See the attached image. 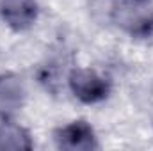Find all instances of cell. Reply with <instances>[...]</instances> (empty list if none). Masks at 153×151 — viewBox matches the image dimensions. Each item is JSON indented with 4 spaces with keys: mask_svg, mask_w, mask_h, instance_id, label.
Masks as SVG:
<instances>
[{
    "mask_svg": "<svg viewBox=\"0 0 153 151\" xmlns=\"http://www.w3.org/2000/svg\"><path fill=\"white\" fill-rule=\"evenodd\" d=\"M70 87L84 103H98L109 96V82L93 70H73L70 75Z\"/></svg>",
    "mask_w": 153,
    "mask_h": 151,
    "instance_id": "obj_1",
    "label": "cell"
},
{
    "mask_svg": "<svg viewBox=\"0 0 153 151\" xmlns=\"http://www.w3.org/2000/svg\"><path fill=\"white\" fill-rule=\"evenodd\" d=\"M55 142L61 150L70 151H89L98 148L94 130L85 121H73L68 126L57 130Z\"/></svg>",
    "mask_w": 153,
    "mask_h": 151,
    "instance_id": "obj_2",
    "label": "cell"
},
{
    "mask_svg": "<svg viewBox=\"0 0 153 151\" xmlns=\"http://www.w3.org/2000/svg\"><path fill=\"white\" fill-rule=\"evenodd\" d=\"M0 14L14 30L29 29L38 18L36 0H0Z\"/></svg>",
    "mask_w": 153,
    "mask_h": 151,
    "instance_id": "obj_3",
    "label": "cell"
},
{
    "mask_svg": "<svg viewBox=\"0 0 153 151\" xmlns=\"http://www.w3.org/2000/svg\"><path fill=\"white\" fill-rule=\"evenodd\" d=\"M25 100V87L22 78L13 73L0 75V117L9 119L16 114Z\"/></svg>",
    "mask_w": 153,
    "mask_h": 151,
    "instance_id": "obj_4",
    "label": "cell"
},
{
    "mask_svg": "<svg viewBox=\"0 0 153 151\" xmlns=\"http://www.w3.org/2000/svg\"><path fill=\"white\" fill-rule=\"evenodd\" d=\"M0 150L2 151H30L32 139L30 133L11 119L0 123Z\"/></svg>",
    "mask_w": 153,
    "mask_h": 151,
    "instance_id": "obj_5",
    "label": "cell"
},
{
    "mask_svg": "<svg viewBox=\"0 0 153 151\" xmlns=\"http://www.w3.org/2000/svg\"><path fill=\"white\" fill-rule=\"evenodd\" d=\"M134 2H143V0H134Z\"/></svg>",
    "mask_w": 153,
    "mask_h": 151,
    "instance_id": "obj_6",
    "label": "cell"
}]
</instances>
